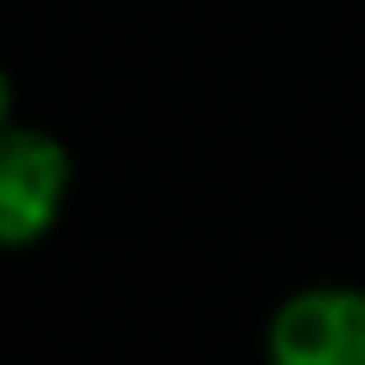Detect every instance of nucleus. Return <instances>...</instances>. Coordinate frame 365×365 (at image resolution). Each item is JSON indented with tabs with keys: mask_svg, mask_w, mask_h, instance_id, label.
Segmentation results:
<instances>
[{
	"mask_svg": "<svg viewBox=\"0 0 365 365\" xmlns=\"http://www.w3.org/2000/svg\"><path fill=\"white\" fill-rule=\"evenodd\" d=\"M68 154L40 131H0V245H29L57 222Z\"/></svg>",
	"mask_w": 365,
	"mask_h": 365,
	"instance_id": "1",
	"label": "nucleus"
},
{
	"mask_svg": "<svg viewBox=\"0 0 365 365\" xmlns=\"http://www.w3.org/2000/svg\"><path fill=\"white\" fill-rule=\"evenodd\" d=\"M268 354L285 365H365V297L302 291L274 314Z\"/></svg>",
	"mask_w": 365,
	"mask_h": 365,
	"instance_id": "2",
	"label": "nucleus"
},
{
	"mask_svg": "<svg viewBox=\"0 0 365 365\" xmlns=\"http://www.w3.org/2000/svg\"><path fill=\"white\" fill-rule=\"evenodd\" d=\"M6 108H11V80L0 74V120H6Z\"/></svg>",
	"mask_w": 365,
	"mask_h": 365,
	"instance_id": "3",
	"label": "nucleus"
}]
</instances>
